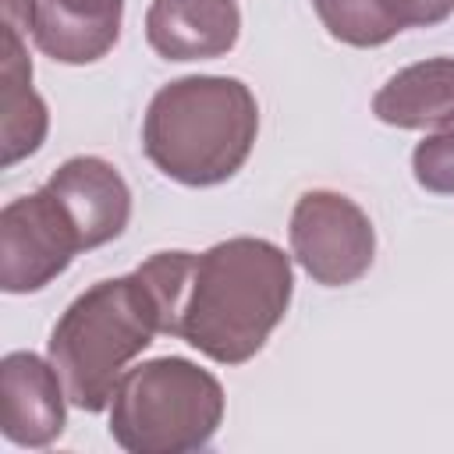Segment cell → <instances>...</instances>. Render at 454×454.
Returning <instances> with one entry per match:
<instances>
[{"instance_id":"obj_1","label":"cell","mask_w":454,"mask_h":454,"mask_svg":"<svg viewBox=\"0 0 454 454\" xmlns=\"http://www.w3.org/2000/svg\"><path fill=\"white\" fill-rule=\"evenodd\" d=\"M291 291V255L266 238L241 234L199 255L184 252L167 337L220 365H241L287 316Z\"/></svg>"},{"instance_id":"obj_2","label":"cell","mask_w":454,"mask_h":454,"mask_svg":"<svg viewBox=\"0 0 454 454\" xmlns=\"http://www.w3.org/2000/svg\"><path fill=\"white\" fill-rule=\"evenodd\" d=\"M259 135V103L241 78L184 74L167 82L142 117V153L188 188L231 181Z\"/></svg>"},{"instance_id":"obj_3","label":"cell","mask_w":454,"mask_h":454,"mask_svg":"<svg viewBox=\"0 0 454 454\" xmlns=\"http://www.w3.org/2000/svg\"><path fill=\"white\" fill-rule=\"evenodd\" d=\"M163 333L160 305L138 270L85 287L50 330V362L64 383L67 404L103 411L114 401L128 362Z\"/></svg>"},{"instance_id":"obj_4","label":"cell","mask_w":454,"mask_h":454,"mask_svg":"<svg viewBox=\"0 0 454 454\" xmlns=\"http://www.w3.org/2000/svg\"><path fill=\"white\" fill-rule=\"evenodd\" d=\"M220 380L177 355L128 369L110 401V436L128 454H192L223 422Z\"/></svg>"},{"instance_id":"obj_5","label":"cell","mask_w":454,"mask_h":454,"mask_svg":"<svg viewBox=\"0 0 454 454\" xmlns=\"http://www.w3.org/2000/svg\"><path fill=\"white\" fill-rule=\"evenodd\" d=\"M78 252H89L82 231L50 184L0 209V287L7 294L43 291Z\"/></svg>"},{"instance_id":"obj_6","label":"cell","mask_w":454,"mask_h":454,"mask_svg":"<svg viewBox=\"0 0 454 454\" xmlns=\"http://www.w3.org/2000/svg\"><path fill=\"white\" fill-rule=\"evenodd\" d=\"M291 255L323 287H348L369 273L376 231L358 202L340 192L312 188L291 209Z\"/></svg>"},{"instance_id":"obj_7","label":"cell","mask_w":454,"mask_h":454,"mask_svg":"<svg viewBox=\"0 0 454 454\" xmlns=\"http://www.w3.org/2000/svg\"><path fill=\"white\" fill-rule=\"evenodd\" d=\"M64 383L53 362L32 351H7L0 362V433L14 447H50L64 426Z\"/></svg>"},{"instance_id":"obj_8","label":"cell","mask_w":454,"mask_h":454,"mask_svg":"<svg viewBox=\"0 0 454 454\" xmlns=\"http://www.w3.org/2000/svg\"><path fill=\"white\" fill-rule=\"evenodd\" d=\"M46 184L71 213L85 248H99L124 234L131 220V188L114 163L99 156H71L46 177Z\"/></svg>"},{"instance_id":"obj_9","label":"cell","mask_w":454,"mask_h":454,"mask_svg":"<svg viewBox=\"0 0 454 454\" xmlns=\"http://www.w3.org/2000/svg\"><path fill=\"white\" fill-rule=\"evenodd\" d=\"M238 35V0H153L145 11V39L163 60H213L231 53Z\"/></svg>"},{"instance_id":"obj_10","label":"cell","mask_w":454,"mask_h":454,"mask_svg":"<svg viewBox=\"0 0 454 454\" xmlns=\"http://www.w3.org/2000/svg\"><path fill=\"white\" fill-rule=\"evenodd\" d=\"M124 0H32L35 46L60 64H92L121 39Z\"/></svg>"},{"instance_id":"obj_11","label":"cell","mask_w":454,"mask_h":454,"mask_svg":"<svg viewBox=\"0 0 454 454\" xmlns=\"http://www.w3.org/2000/svg\"><path fill=\"white\" fill-rule=\"evenodd\" d=\"M32 0H4V167L32 156L50 128L46 103L32 89V60L21 46Z\"/></svg>"},{"instance_id":"obj_12","label":"cell","mask_w":454,"mask_h":454,"mask_svg":"<svg viewBox=\"0 0 454 454\" xmlns=\"http://www.w3.org/2000/svg\"><path fill=\"white\" fill-rule=\"evenodd\" d=\"M376 121L390 128H433L454 121V57H426L401 67L372 96Z\"/></svg>"},{"instance_id":"obj_13","label":"cell","mask_w":454,"mask_h":454,"mask_svg":"<svg viewBox=\"0 0 454 454\" xmlns=\"http://www.w3.org/2000/svg\"><path fill=\"white\" fill-rule=\"evenodd\" d=\"M323 28L348 43V46H358V50H369V46H383L380 39V28L372 21V7L369 0H312Z\"/></svg>"},{"instance_id":"obj_14","label":"cell","mask_w":454,"mask_h":454,"mask_svg":"<svg viewBox=\"0 0 454 454\" xmlns=\"http://www.w3.org/2000/svg\"><path fill=\"white\" fill-rule=\"evenodd\" d=\"M411 174L433 195H454V121L411 149Z\"/></svg>"},{"instance_id":"obj_15","label":"cell","mask_w":454,"mask_h":454,"mask_svg":"<svg viewBox=\"0 0 454 454\" xmlns=\"http://www.w3.org/2000/svg\"><path fill=\"white\" fill-rule=\"evenodd\" d=\"M369 7L383 43L404 28H429L454 14V0H369Z\"/></svg>"}]
</instances>
